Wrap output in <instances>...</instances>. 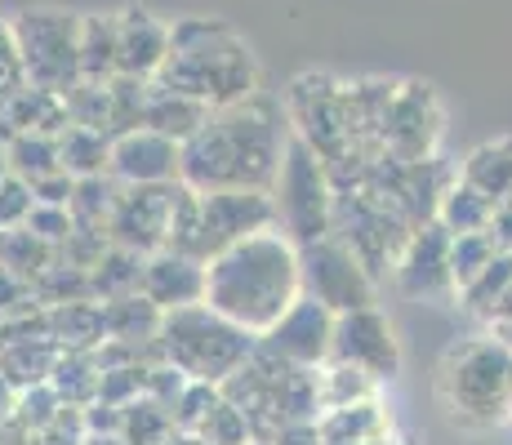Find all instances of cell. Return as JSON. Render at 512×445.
Instances as JSON below:
<instances>
[{
    "mask_svg": "<svg viewBox=\"0 0 512 445\" xmlns=\"http://www.w3.org/2000/svg\"><path fill=\"white\" fill-rule=\"evenodd\" d=\"M290 134L285 103L263 89L245 103L219 107L183 143V183L192 192H272Z\"/></svg>",
    "mask_w": 512,
    "mask_h": 445,
    "instance_id": "1",
    "label": "cell"
},
{
    "mask_svg": "<svg viewBox=\"0 0 512 445\" xmlns=\"http://www.w3.org/2000/svg\"><path fill=\"white\" fill-rule=\"evenodd\" d=\"M303 299L299 245L285 232H259L205 263V303L254 339L268 334Z\"/></svg>",
    "mask_w": 512,
    "mask_h": 445,
    "instance_id": "2",
    "label": "cell"
},
{
    "mask_svg": "<svg viewBox=\"0 0 512 445\" xmlns=\"http://www.w3.org/2000/svg\"><path fill=\"white\" fill-rule=\"evenodd\" d=\"M156 85L179 89L205 107H232L259 94V58L223 18H179L170 27V58Z\"/></svg>",
    "mask_w": 512,
    "mask_h": 445,
    "instance_id": "3",
    "label": "cell"
},
{
    "mask_svg": "<svg viewBox=\"0 0 512 445\" xmlns=\"http://www.w3.org/2000/svg\"><path fill=\"white\" fill-rule=\"evenodd\" d=\"M441 405L464 432H490L512 419V352L495 334H477L441 361Z\"/></svg>",
    "mask_w": 512,
    "mask_h": 445,
    "instance_id": "4",
    "label": "cell"
},
{
    "mask_svg": "<svg viewBox=\"0 0 512 445\" xmlns=\"http://www.w3.org/2000/svg\"><path fill=\"white\" fill-rule=\"evenodd\" d=\"M272 227H277L272 192H192L187 183H179L170 250L210 263L223 250L259 232H272Z\"/></svg>",
    "mask_w": 512,
    "mask_h": 445,
    "instance_id": "5",
    "label": "cell"
},
{
    "mask_svg": "<svg viewBox=\"0 0 512 445\" xmlns=\"http://www.w3.org/2000/svg\"><path fill=\"white\" fill-rule=\"evenodd\" d=\"M156 352H161L165 365H174L192 383L223 388L259 352V339L250 330H241L236 321H228L223 312H214L210 303H196V308L165 312L161 334H156Z\"/></svg>",
    "mask_w": 512,
    "mask_h": 445,
    "instance_id": "6",
    "label": "cell"
},
{
    "mask_svg": "<svg viewBox=\"0 0 512 445\" xmlns=\"http://www.w3.org/2000/svg\"><path fill=\"white\" fill-rule=\"evenodd\" d=\"M223 397L250 419L254 441L259 445L268 441L272 432H281L285 423H303V419H321V414H326L317 370L285 365L263 348L223 383Z\"/></svg>",
    "mask_w": 512,
    "mask_h": 445,
    "instance_id": "7",
    "label": "cell"
},
{
    "mask_svg": "<svg viewBox=\"0 0 512 445\" xmlns=\"http://www.w3.org/2000/svg\"><path fill=\"white\" fill-rule=\"evenodd\" d=\"M81 23H85V14H72V9H58V5H27V9H18V14H9L27 85L67 98L85 81Z\"/></svg>",
    "mask_w": 512,
    "mask_h": 445,
    "instance_id": "8",
    "label": "cell"
},
{
    "mask_svg": "<svg viewBox=\"0 0 512 445\" xmlns=\"http://www.w3.org/2000/svg\"><path fill=\"white\" fill-rule=\"evenodd\" d=\"M334 201H339V187H334L330 165L321 161L303 138L290 134L281 174H277V183H272L277 232L290 236L299 250L312 241H321V236L334 232Z\"/></svg>",
    "mask_w": 512,
    "mask_h": 445,
    "instance_id": "9",
    "label": "cell"
},
{
    "mask_svg": "<svg viewBox=\"0 0 512 445\" xmlns=\"http://www.w3.org/2000/svg\"><path fill=\"white\" fill-rule=\"evenodd\" d=\"M303 263V294L317 299L321 308H330L334 316L374 308V272L361 263V254L352 250L343 236H321V241L303 245L299 250Z\"/></svg>",
    "mask_w": 512,
    "mask_h": 445,
    "instance_id": "10",
    "label": "cell"
},
{
    "mask_svg": "<svg viewBox=\"0 0 512 445\" xmlns=\"http://www.w3.org/2000/svg\"><path fill=\"white\" fill-rule=\"evenodd\" d=\"M330 361L370 374L374 383H392L401 374V339L379 308H357L334 316V348Z\"/></svg>",
    "mask_w": 512,
    "mask_h": 445,
    "instance_id": "11",
    "label": "cell"
},
{
    "mask_svg": "<svg viewBox=\"0 0 512 445\" xmlns=\"http://www.w3.org/2000/svg\"><path fill=\"white\" fill-rule=\"evenodd\" d=\"M174 201H179V183H165V187H121L116 210H112V223H107L112 245L143 254V259H147V254L170 250Z\"/></svg>",
    "mask_w": 512,
    "mask_h": 445,
    "instance_id": "12",
    "label": "cell"
},
{
    "mask_svg": "<svg viewBox=\"0 0 512 445\" xmlns=\"http://www.w3.org/2000/svg\"><path fill=\"white\" fill-rule=\"evenodd\" d=\"M441 125H446V112H441L437 89L406 81L397 89V103H392L383 147H388V156H397V161H432L437 143H441Z\"/></svg>",
    "mask_w": 512,
    "mask_h": 445,
    "instance_id": "13",
    "label": "cell"
},
{
    "mask_svg": "<svg viewBox=\"0 0 512 445\" xmlns=\"http://www.w3.org/2000/svg\"><path fill=\"white\" fill-rule=\"evenodd\" d=\"M259 348L285 365H299V370H321L334 348V312L303 294L268 334H259Z\"/></svg>",
    "mask_w": 512,
    "mask_h": 445,
    "instance_id": "14",
    "label": "cell"
},
{
    "mask_svg": "<svg viewBox=\"0 0 512 445\" xmlns=\"http://www.w3.org/2000/svg\"><path fill=\"white\" fill-rule=\"evenodd\" d=\"M450 241H455V236L437 219L423 223L419 232L410 236L406 250H401L397 267H392L397 290L410 294V299H459L455 272H450Z\"/></svg>",
    "mask_w": 512,
    "mask_h": 445,
    "instance_id": "15",
    "label": "cell"
},
{
    "mask_svg": "<svg viewBox=\"0 0 512 445\" xmlns=\"http://www.w3.org/2000/svg\"><path fill=\"white\" fill-rule=\"evenodd\" d=\"M112 178L121 187H165L183 183V143L156 134V130H130L112 138Z\"/></svg>",
    "mask_w": 512,
    "mask_h": 445,
    "instance_id": "16",
    "label": "cell"
},
{
    "mask_svg": "<svg viewBox=\"0 0 512 445\" xmlns=\"http://www.w3.org/2000/svg\"><path fill=\"white\" fill-rule=\"evenodd\" d=\"M139 294L147 303H156L161 312L196 308V303H205V263L192 259V254H179V250L147 254Z\"/></svg>",
    "mask_w": 512,
    "mask_h": 445,
    "instance_id": "17",
    "label": "cell"
},
{
    "mask_svg": "<svg viewBox=\"0 0 512 445\" xmlns=\"http://www.w3.org/2000/svg\"><path fill=\"white\" fill-rule=\"evenodd\" d=\"M121 27V76H139V81H156L170 58V27L143 5H125L116 14Z\"/></svg>",
    "mask_w": 512,
    "mask_h": 445,
    "instance_id": "18",
    "label": "cell"
},
{
    "mask_svg": "<svg viewBox=\"0 0 512 445\" xmlns=\"http://www.w3.org/2000/svg\"><path fill=\"white\" fill-rule=\"evenodd\" d=\"M0 121H5V138L9 134H49L58 138L67 130V98L49 94V89L23 85L5 107H0Z\"/></svg>",
    "mask_w": 512,
    "mask_h": 445,
    "instance_id": "19",
    "label": "cell"
},
{
    "mask_svg": "<svg viewBox=\"0 0 512 445\" xmlns=\"http://www.w3.org/2000/svg\"><path fill=\"white\" fill-rule=\"evenodd\" d=\"M210 116H214V107H205V103H196V98L179 94V89H165V85L152 81V98H147V116H143L147 130L174 138V143H187Z\"/></svg>",
    "mask_w": 512,
    "mask_h": 445,
    "instance_id": "20",
    "label": "cell"
},
{
    "mask_svg": "<svg viewBox=\"0 0 512 445\" xmlns=\"http://www.w3.org/2000/svg\"><path fill=\"white\" fill-rule=\"evenodd\" d=\"M321 432H326V445H370V441L392 437V414L383 410L379 397H370V401L321 414Z\"/></svg>",
    "mask_w": 512,
    "mask_h": 445,
    "instance_id": "21",
    "label": "cell"
},
{
    "mask_svg": "<svg viewBox=\"0 0 512 445\" xmlns=\"http://www.w3.org/2000/svg\"><path fill=\"white\" fill-rule=\"evenodd\" d=\"M81 72L85 81H116L121 76V27H116V14H85Z\"/></svg>",
    "mask_w": 512,
    "mask_h": 445,
    "instance_id": "22",
    "label": "cell"
},
{
    "mask_svg": "<svg viewBox=\"0 0 512 445\" xmlns=\"http://www.w3.org/2000/svg\"><path fill=\"white\" fill-rule=\"evenodd\" d=\"M165 312L156 303H147L143 294H125V299L103 303V325L112 343H139V348H152L156 334H161Z\"/></svg>",
    "mask_w": 512,
    "mask_h": 445,
    "instance_id": "23",
    "label": "cell"
},
{
    "mask_svg": "<svg viewBox=\"0 0 512 445\" xmlns=\"http://www.w3.org/2000/svg\"><path fill=\"white\" fill-rule=\"evenodd\" d=\"M459 178L472 183L477 192H486L490 201H512V134L495 138V143H481L464 161Z\"/></svg>",
    "mask_w": 512,
    "mask_h": 445,
    "instance_id": "24",
    "label": "cell"
},
{
    "mask_svg": "<svg viewBox=\"0 0 512 445\" xmlns=\"http://www.w3.org/2000/svg\"><path fill=\"white\" fill-rule=\"evenodd\" d=\"M495 205L486 192H477L472 183L464 178H455V183L446 187V196H441L437 205V223L446 227L450 236H468V232H486L490 219H495Z\"/></svg>",
    "mask_w": 512,
    "mask_h": 445,
    "instance_id": "25",
    "label": "cell"
},
{
    "mask_svg": "<svg viewBox=\"0 0 512 445\" xmlns=\"http://www.w3.org/2000/svg\"><path fill=\"white\" fill-rule=\"evenodd\" d=\"M58 156H63V170L72 178L112 174V138L98 130H85V125H67L58 134Z\"/></svg>",
    "mask_w": 512,
    "mask_h": 445,
    "instance_id": "26",
    "label": "cell"
},
{
    "mask_svg": "<svg viewBox=\"0 0 512 445\" xmlns=\"http://www.w3.org/2000/svg\"><path fill=\"white\" fill-rule=\"evenodd\" d=\"M143 254L134 250H121V245H107V254L90 267V290L98 303H112V299H125V294H139L143 285Z\"/></svg>",
    "mask_w": 512,
    "mask_h": 445,
    "instance_id": "27",
    "label": "cell"
},
{
    "mask_svg": "<svg viewBox=\"0 0 512 445\" xmlns=\"http://www.w3.org/2000/svg\"><path fill=\"white\" fill-rule=\"evenodd\" d=\"M49 388L63 397V405L85 410V405L98 401V388H103V365H98L94 352H63V361H58L54 383H49Z\"/></svg>",
    "mask_w": 512,
    "mask_h": 445,
    "instance_id": "28",
    "label": "cell"
},
{
    "mask_svg": "<svg viewBox=\"0 0 512 445\" xmlns=\"http://www.w3.org/2000/svg\"><path fill=\"white\" fill-rule=\"evenodd\" d=\"M174 432H179V423L161 401L139 397L134 405H125V423H121L125 445H170Z\"/></svg>",
    "mask_w": 512,
    "mask_h": 445,
    "instance_id": "29",
    "label": "cell"
},
{
    "mask_svg": "<svg viewBox=\"0 0 512 445\" xmlns=\"http://www.w3.org/2000/svg\"><path fill=\"white\" fill-rule=\"evenodd\" d=\"M317 379H321V405H326V414L343 410V405H357V401L379 397V383H374L370 374L343 365V361H326L317 370Z\"/></svg>",
    "mask_w": 512,
    "mask_h": 445,
    "instance_id": "30",
    "label": "cell"
},
{
    "mask_svg": "<svg viewBox=\"0 0 512 445\" xmlns=\"http://www.w3.org/2000/svg\"><path fill=\"white\" fill-rule=\"evenodd\" d=\"M67 121L112 138V89L107 81H81L67 94Z\"/></svg>",
    "mask_w": 512,
    "mask_h": 445,
    "instance_id": "31",
    "label": "cell"
},
{
    "mask_svg": "<svg viewBox=\"0 0 512 445\" xmlns=\"http://www.w3.org/2000/svg\"><path fill=\"white\" fill-rule=\"evenodd\" d=\"M508 285H512V254H499V259L490 263L477 281L459 290V308L472 312V316H486V321H490V316H495V303L504 299Z\"/></svg>",
    "mask_w": 512,
    "mask_h": 445,
    "instance_id": "32",
    "label": "cell"
},
{
    "mask_svg": "<svg viewBox=\"0 0 512 445\" xmlns=\"http://www.w3.org/2000/svg\"><path fill=\"white\" fill-rule=\"evenodd\" d=\"M107 89H112V138H121L130 130H143L152 81H139V76H116V81H107Z\"/></svg>",
    "mask_w": 512,
    "mask_h": 445,
    "instance_id": "33",
    "label": "cell"
},
{
    "mask_svg": "<svg viewBox=\"0 0 512 445\" xmlns=\"http://www.w3.org/2000/svg\"><path fill=\"white\" fill-rule=\"evenodd\" d=\"M495 259H499V245L490 241V232H468V236H455V241H450V272H455L459 290L477 281Z\"/></svg>",
    "mask_w": 512,
    "mask_h": 445,
    "instance_id": "34",
    "label": "cell"
},
{
    "mask_svg": "<svg viewBox=\"0 0 512 445\" xmlns=\"http://www.w3.org/2000/svg\"><path fill=\"white\" fill-rule=\"evenodd\" d=\"M196 437H201L205 445H250L254 428H250V419H245V414L236 410L228 397H219V405H214V410L201 419Z\"/></svg>",
    "mask_w": 512,
    "mask_h": 445,
    "instance_id": "35",
    "label": "cell"
},
{
    "mask_svg": "<svg viewBox=\"0 0 512 445\" xmlns=\"http://www.w3.org/2000/svg\"><path fill=\"white\" fill-rule=\"evenodd\" d=\"M27 232L41 236L45 245H54V250L63 254V245L72 241V232H76L72 210H67V205H45V201H36L32 219H27Z\"/></svg>",
    "mask_w": 512,
    "mask_h": 445,
    "instance_id": "36",
    "label": "cell"
},
{
    "mask_svg": "<svg viewBox=\"0 0 512 445\" xmlns=\"http://www.w3.org/2000/svg\"><path fill=\"white\" fill-rule=\"evenodd\" d=\"M32 210H36V192L18 174H9L5 183H0V232H18V227H27Z\"/></svg>",
    "mask_w": 512,
    "mask_h": 445,
    "instance_id": "37",
    "label": "cell"
},
{
    "mask_svg": "<svg viewBox=\"0 0 512 445\" xmlns=\"http://www.w3.org/2000/svg\"><path fill=\"white\" fill-rule=\"evenodd\" d=\"M223 388H214V383H187V392L174 405V423H179V432H196L201 428V419L219 405Z\"/></svg>",
    "mask_w": 512,
    "mask_h": 445,
    "instance_id": "38",
    "label": "cell"
},
{
    "mask_svg": "<svg viewBox=\"0 0 512 445\" xmlns=\"http://www.w3.org/2000/svg\"><path fill=\"white\" fill-rule=\"evenodd\" d=\"M27 85V72H23V58H18V45H14V27L9 18H0V107Z\"/></svg>",
    "mask_w": 512,
    "mask_h": 445,
    "instance_id": "39",
    "label": "cell"
},
{
    "mask_svg": "<svg viewBox=\"0 0 512 445\" xmlns=\"http://www.w3.org/2000/svg\"><path fill=\"white\" fill-rule=\"evenodd\" d=\"M263 445H326V432H321V419H303V423H285Z\"/></svg>",
    "mask_w": 512,
    "mask_h": 445,
    "instance_id": "40",
    "label": "cell"
},
{
    "mask_svg": "<svg viewBox=\"0 0 512 445\" xmlns=\"http://www.w3.org/2000/svg\"><path fill=\"white\" fill-rule=\"evenodd\" d=\"M490 241L499 245V254H512V201H499L495 205V219H490Z\"/></svg>",
    "mask_w": 512,
    "mask_h": 445,
    "instance_id": "41",
    "label": "cell"
},
{
    "mask_svg": "<svg viewBox=\"0 0 512 445\" xmlns=\"http://www.w3.org/2000/svg\"><path fill=\"white\" fill-rule=\"evenodd\" d=\"M18 397H23V392H18L14 383H9L5 374H0V419H5L9 410H18Z\"/></svg>",
    "mask_w": 512,
    "mask_h": 445,
    "instance_id": "42",
    "label": "cell"
},
{
    "mask_svg": "<svg viewBox=\"0 0 512 445\" xmlns=\"http://www.w3.org/2000/svg\"><path fill=\"white\" fill-rule=\"evenodd\" d=\"M490 325H512V285L504 290V299L495 303V316H490Z\"/></svg>",
    "mask_w": 512,
    "mask_h": 445,
    "instance_id": "43",
    "label": "cell"
},
{
    "mask_svg": "<svg viewBox=\"0 0 512 445\" xmlns=\"http://www.w3.org/2000/svg\"><path fill=\"white\" fill-rule=\"evenodd\" d=\"M81 445H125V437H103V432H85Z\"/></svg>",
    "mask_w": 512,
    "mask_h": 445,
    "instance_id": "44",
    "label": "cell"
},
{
    "mask_svg": "<svg viewBox=\"0 0 512 445\" xmlns=\"http://www.w3.org/2000/svg\"><path fill=\"white\" fill-rule=\"evenodd\" d=\"M9 174H14V170H9V143H5V138H0V183H5Z\"/></svg>",
    "mask_w": 512,
    "mask_h": 445,
    "instance_id": "45",
    "label": "cell"
},
{
    "mask_svg": "<svg viewBox=\"0 0 512 445\" xmlns=\"http://www.w3.org/2000/svg\"><path fill=\"white\" fill-rule=\"evenodd\" d=\"M170 445H205L201 437H196V432H174V441Z\"/></svg>",
    "mask_w": 512,
    "mask_h": 445,
    "instance_id": "46",
    "label": "cell"
},
{
    "mask_svg": "<svg viewBox=\"0 0 512 445\" xmlns=\"http://www.w3.org/2000/svg\"><path fill=\"white\" fill-rule=\"evenodd\" d=\"M490 334H495V339H504L508 352H512V325H490Z\"/></svg>",
    "mask_w": 512,
    "mask_h": 445,
    "instance_id": "47",
    "label": "cell"
},
{
    "mask_svg": "<svg viewBox=\"0 0 512 445\" xmlns=\"http://www.w3.org/2000/svg\"><path fill=\"white\" fill-rule=\"evenodd\" d=\"M370 445H410V441H401L397 432H392V437H383V441H370Z\"/></svg>",
    "mask_w": 512,
    "mask_h": 445,
    "instance_id": "48",
    "label": "cell"
},
{
    "mask_svg": "<svg viewBox=\"0 0 512 445\" xmlns=\"http://www.w3.org/2000/svg\"><path fill=\"white\" fill-rule=\"evenodd\" d=\"M0 138H5V121H0Z\"/></svg>",
    "mask_w": 512,
    "mask_h": 445,
    "instance_id": "49",
    "label": "cell"
},
{
    "mask_svg": "<svg viewBox=\"0 0 512 445\" xmlns=\"http://www.w3.org/2000/svg\"><path fill=\"white\" fill-rule=\"evenodd\" d=\"M250 445H259V441H250Z\"/></svg>",
    "mask_w": 512,
    "mask_h": 445,
    "instance_id": "50",
    "label": "cell"
}]
</instances>
